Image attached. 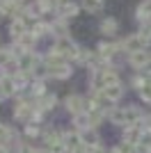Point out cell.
<instances>
[{
  "label": "cell",
  "instance_id": "cell-2",
  "mask_svg": "<svg viewBox=\"0 0 151 153\" xmlns=\"http://www.w3.org/2000/svg\"><path fill=\"white\" fill-rule=\"evenodd\" d=\"M55 53H57V55H62V57H76V59H78L80 48H78L71 39H64V37H62V39L55 44Z\"/></svg>",
  "mask_w": 151,
  "mask_h": 153
},
{
  "label": "cell",
  "instance_id": "cell-25",
  "mask_svg": "<svg viewBox=\"0 0 151 153\" xmlns=\"http://www.w3.org/2000/svg\"><path fill=\"white\" fill-rule=\"evenodd\" d=\"M9 128L5 126V123H0V144H7V140H9Z\"/></svg>",
  "mask_w": 151,
  "mask_h": 153
},
{
  "label": "cell",
  "instance_id": "cell-5",
  "mask_svg": "<svg viewBox=\"0 0 151 153\" xmlns=\"http://www.w3.org/2000/svg\"><path fill=\"white\" fill-rule=\"evenodd\" d=\"M62 142H64V146H67V151H76V149L82 146V137H80V133H76V130L64 133L62 135Z\"/></svg>",
  "mask_w": 151,
  "mask_h": 153
},
{
  "label": "cell",
  "instance_id": "cell-15",
  "mask_svg": "<svg viewBox=\"0 0 151 153\" xmlns=\"http://www.w3.org/2000/svg\"><path fill=\"white\" fill-rule=\"evenodd\" d=\"M73 123H76V128L78 130H89L92 128V121H89V117L82 112V114H76L73 117Z\"/></svg>",
  "mask_w": 151,
  "mask_h": 153
},
{
  "label": "cell",
  "instance_id": "cell-26",
  "mask_svg": "<svg viewBox=\"0 0 151 153\" xmlns=\"http://www.w3.org/2000/svg\"><path fill=\"white\" fill-rule=\"evenodd\" d=\"M25 135H28V137H37L39 135V128H37V123H28V126H25Z\"/></svg>",
  "mask_w": 151,
  "mask_h": 153
},
{
  "label": "cell",
  "instance_id": "cell-18",
  "mask_svg": "<svg viewBox=\"0 0 151 153\" xmlns=\"http://www.w3.org/2000/svg\"><path fill=\"white\" fill-rule=\"evenodd\" d=\"M82 5H85V9L92 14H99L101 9H103V2L101 0H82Z\"/></svg>",
  "mask_w": 151,
  "mask_h": 153
},
{
  "label": "cell",
  "instance_id": "cell-22",
  "mask_svg": "<svg viewBox=\"0 0 151 153\" xmlns=\"http://www.w3.org/2000/svg\"><path fill=\"white\" fill-rule=\"evenodd\" d=\"M41 12H44L41 2H34V5H30V7H28V14H30L32 19H39V16H41Z\"/></svg>",
  "mask_w": 151,
  "mask_h": 153
},
{
  "label": "cell",
  "instance_id": "cell-33",
  "mask_svg": "<svg viewBox=\"0 0 151 153\" xmlns=\"http://www.w3.org/2000/svg\"><path fill=\"white\" fill-rule=\"evenodd\" d=\"M147 153H151V149H147Z\"/></svg>",
  "mask_w": 151,
  "mask_h": 153
},
{
  "label": "cell",
  "instance_id": "cell-11",
  "mask_svg": "<svg viewBox=\"0 0 151 153\" xmlns=\"http://www.w3.org/2000/svg\"><path fill=\"white\" fill-rule=\"evenodd\" d=\"M101 91H103V96H105L110 103L119 101L121 96H124V87H121V85H117V87H105V89H101Z\"/></svg>",
  "mask_w": 151,
  "mask_h": 153
},
{
  "label": "cell",
  "instance_id": "cell-20",
  "mask_svg": "<svg viewBox=\"0 0 151 153\" xmlns=\"http://www.w3.org/2000/svg\"><path fill=\"white\" fill-rule=\"evenodd\" d=\"M138 91H140V98H142L144 103H151V82H149V80H147Z\"/></svg>",
  "mask_w": 151,
  "mask_h": 153
},
{
  "label": "cell",
  "instance_id": "cell-13",
  "mask_svg": "<svg viewBox=\"0 0 151 153\" xmlns=\"http://www.w3.org/2000/svg\"><path fill=\"white\" fill-rule=\"evenodd\" d=\"M110 121L112 123H117V126H121V123H126V126H128V114H126V110H112V112H110Z\"/></svg>",
  "mask_w": 151,
  "mask_h": 153
},
{
  "label": "cell",
  "instance_id": "cell-1",
  "mask_svg": "<svg viewBox=\"0 0 151 153\" xmlns=\"http://www.w3.org/2000/svg\"><path fill=\"white\" fill-rule=\"evenodd\" d=\"M147 44H149V39L142 37V34H133V37H126L124 41L119 44V48H124V51H128L133 55V53H140V51H144Z\"/></svg>",
  "mask_w": 151,
  "mask_h": 153
},
{
  "label": "cell",
  "instance_id": "cell-9",
  "mask_svg": "<svg viewBox=\"0 0 151 153\" xmlns=\"http://www.w3.org/2000/svg\"><path fill=\"white\" fill-rule=\"evenodd\" d=\"M9 34L19 41V39L25 34V21H23V19H14L12 23H9Z\"/></svg>",
  "mask_w": 151,
  "mask_h": 153
},
{
  "label": "cell",
  "instance_id": "cell-29",
  "mask_svg": "<svg viewBox=\"0 0 151 153\" xmlns=\"http://www.w3.org/2000/svg\"><path fill=\"white\" fill-rule=\"evenodd\" d=\"M87 153H105L101 146H94V149H87Z\"/></svg>",
  "mask_w": 151,
  "mask_h": 153
},
{
  "label": "cell",
  "instance_id": "cell-3",
  "mask_svg": "<svg viewBox=\"0 0 151 153\" xmlns=\"http://www.w3.org/2000/svg\"><path fill=\"white\" fill-rule=\"evenodd\" d=\"M64 108L69 110V112H73V117H76V114H82V112L87 110V101H85L82 96H78V94H71V96H67Z\"/></svg>",
  "mask_w": 151,
  "mask_h": 153
},
{
  "label": "cell",
  "instance_id": "cell-30",
  "mask_svg": "<svg viewBox=\"0 0 151 153\" xmlns=\"http://www.w3.org/2000/svg\"><path fill=\"white\" fill-rule=\"evenodd\" d=\"M0 153H9V149H7V144H0Z\"/></svg>",
  "mask_w": 151,
  "mask_h": 153
},
{
  "label": "cell",
  "instance_id": "cell-28",
  "mask_svg": "<svg viewBox=\"0 0 151 153\" xmlns=\"http://www.w3.org/2000/svg\"><path fill=\"white\" fill-rule=\"evenodd\" d=\"M39 2H41L44 9H53V7H55V0H39Z\"/></svg>",
  "mask_w": 151,
  "mask_h": 153
},
{
  "label": "cell",
  "instance_id": "cell-10",
  "mask_svg": "<svg viewBox=\"0 0 151 153\" xmlns=\"http://www.w3.org/2000/svg\"><path fill=\"white\" fill-rule=\"evenodd\" d=\"M57 103V96L55 94H44L41 98H39V112H48V110L55 108Z\"/></svg>",
  "mask_w": 151,
  "mask_h": 153
},
{
  "label": "cell",
  "instance_id": "cell-17",
  "mask_svg": "<svg viewBox=\"0 0 151 153\" xmlns=\"http://www.w3.org/2000/svg\"><path fill=\"white\" fill-rule=\"evenodd\" d=\"M78 12H80V7L76 5V2H64V5L60 7V14H62V16H76Z\"/></svg>",
  "mask_w": 151,
  "mask_h": 153
},
{
  "label": "cell",
  "instance_id": "cell-24",
  "mask_svg": "<svg viewBox=\"0 0 151 153\" xmlns=\"http://www.w3.org/2000/svg\"><path fill=\"white\" fill-rule=\"evenodd\" d=\"M7 144H9L12 149H19V146H21V140H19V133H16V130H12V133H9V140H7Z\"/></svg>",
  "mask_w": 151,
  "mask_h": 153
},
{
  "label": "cell",
  "instance_id": "cell-7",
  "mask_svg": "<svg viewBox=\"0 0 151 153\" xmlns=\"http://www.w3.org/2000/svg\"><path fill=\"white\" fill-rule=\"evenodd\" d=\"M149 62H151V55L147 51H140V53H133L131 55V64L135 66V69H144Z\"/></svg>",
  "mask_w": 151,
  "mask_h": 153
},
{
  "label": "cell",
  "instance_id": "cell-31",
  "mask_svg": "<svg viewBox=\"0 0 151 153\" xmlns=\"http://www.w3.org/2000/svg\"><path fill=\"white\" fill-rule=\"evenodd\" d=\"M71 153H87V149H85V146H80V149H76V151H71Z\"/></svg>",
  "mask_w": 151,
  "mask_h": 153
},
{
  "label": "cell",
  "instance_id": "cell-4",
  "mask_svg": "<svg viewBox=\"0 0 151 153\" xmlns=\"http://www.w3.org/2000/svg\"><path fill=\"white\" fill-rule=\"evenodd\" d=\"M14 117H16L19 121H30L32 117H37V110H34L32 103L19 101V105H16V110H14Z\"/></svg>",
  "mask_w": 151,
  "mask_h": 153
},
{
  "label": "cell",
  "instance_id": "cell-14",
  "mask_svg": "<svg viewBox=\"0 0 151 153\" xmlns=\"http://www.w3.org/2000/svg\"><path fill=\"white\" fill-rule=\"evenodd\" d=\"M117 48H119L117 44H99V55L103 59H110L114 53H117Z\"/></svg>",
  "mask_w": 151,
  "mask_h": 153
},
{
  "label": "cell",
  "instance_id": "cell-27",
  "mask_svg": "<svg viewBox=\"0 0 151 153\" xmlns=\"http://www.w3.org/2000/svg\"><path fill=\"white\" fill-rule=\"evenodd\" d=\"M32 94H37V96H44V82H41V80H37V82L32 85Z\"/></svg>",
  "mask_w": 151,
  "mask_h": 153
},
{
  "label": "cell",
  "instance_id": "cell-6",
  "mask_svg": "<svg viewBox=\"0 0 151 153\" xmlns=\"http://www.w3.org/2000/svg\"><path fill=\"white\" fill-rule=\"evenodd\" d=\"M14 91H16L14 78H9V76H0V98H9Z\"/></svg>",
  "mask_w": 151,
  "mask_h": 153
},
{
  "label": "cell",
  "instance_id": "cell-16",
  "mask_svg": "<svg viewBox=\"0 0 151 153\" xmlns=\"http://www.w3.org/2000/svg\"><path fill=\"white\" fill-rule=\"evenodd\" d=\"M138 19L140 21H149L151 19V0H144V2L138 7Z\"/></svg>",
  "mask_w": 151,
  "mask_h": 153
},
{
  "label": "cell",
  "instance_id": "cell-8",
  "mask_svg": "<svg viewBox=\"0 0 151 153\" xmlns=\"http://www.w3.org/2000/svg\"><path fill=\"white\" fill-rule=\"evenodd\" d=\"M80 137H82V146H85V149H94V146H99V135H96L92 128H89V130H82Z\"/></svg>",
  "mask_w": 151,
  "mask_h": 153
},
{
  "label": "cell",
  "instance_id": "cell-12",
  "mask_svg": "<svg viewBox=\"0 0 151 153\" xmlns=\"http://www.w3.org/2000/svg\"><path fill=\"white\" fill-rule=\"evenodd\" d=\"M117 30H119V23L114 19H103L101 21V32H103V34H114Z\"/></svg>",
  "mask_w": 151,
  "mask_h": 153
},
{
  "label": "cell",
  "instance_id": "cell-19",
  "mask_svg": "<svg viewBox=\"0 0 151 153\" xmlns=\"http://www.w3.org/2000/svg\"><path fill=\"white\" fill-rule=\"evenodd\" d=\"M14 59V53H12V48H2L0 51V69H5L7 64Z\"/></svg>",
  "mask_w": 151,
  "mask_h": 153
},
{
  "label": "cell",
  "instance_id": "cell-23",
  "mask_svg": "<svg viewBox=\"0 0 151 153\" xmlns=\"http://www.w3.org/2000/svg\"><path fill=\"white\" fill-rule=\"evenodd\" d=\"M50 30H53V27L46 25V23H37L34 30H32V34H34V37H41V34H46V32H50Z\"/></svg>",
  "mask_w": 151,
  "mask_h": 153
},
{
  "label": "cell",
  "instance_id": "cell-32",
  "mask_svg": "<svg viewBox=\"0 0 151 153\" xmlns=\"http://www.w3.org/2000/svg\"><path fill=\"white\" fill-rule=\"evenodd\" d=\"M14 2H16V5H23V2H25V0H14Z\"/></svg>",
  "mask_w": 151,
  "mask_h": 153
},
{
  "label": "cell",
  "instance_id": "cell-21",
  "mask_svg": "<svg viewBox=\"0 0 151 153\" xmlns=\"http://www.w3.org/2000/svg\"><path fill=\"white\" fill-rule=\"evenodd\" d=\"M64 151H67V146H64L62 137H60V140H55V142H50V144H48V153H64Z\"/></svg>",
  "mask_w": 151,
  "mask_h": 153
}]
</instances>
